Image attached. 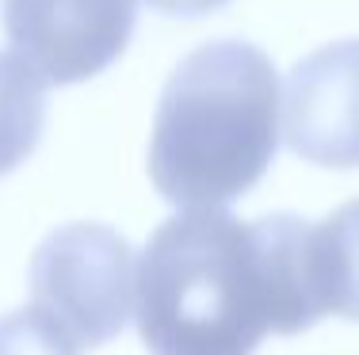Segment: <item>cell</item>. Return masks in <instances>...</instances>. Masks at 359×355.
Wrapping results in <instances>:
<instances>
[{
  "label": "cell",
  "mask_w": 359,
  "mask_h": 355,
  "mask_svg": "<svg viewBox=\"0 0 359 355\" xmlns=\"http://www.w3.org/2000/svg\"><path fill=\"white\" fill-rule=\"evenodd\" d=\"M310 222L180 210L138 260L142 344L153 355H252L268 333L318 325L306 272Z\"/></svg>",
  "instance_id": "6da1fadb"
},
{
  "label": "cell",
  "mask_w": 359,
  "mask_h": 355,
  "mask_svg": "<svg viewBox=\"0 0 359 355\" xmlns=\"http://www.w3.org/2000/svg\"><path fill=\"white\" fill-rule=\"evenodd\" d=\"M283 130V88L252 42L191 50L157 99L149 180L180 210H222L268 172Z\"/></svg>",
  "instance_id": "7a4b0ae2"
},
{
  "label": "cell",
  "mask_w": 359,
  "mask_h": 355,
  "mask_svg": "<svg viewBox=\"0 0 359 355\" xmlns=\"http://www.w3.org/2000/svg\"><path fill=\"white\" fill-rule=\"evenodd\" d=\"M31 306L76 348H104L126 328L138 302V260L126 237L100 222H73L31 256Z\"/></svg>",
  "instance_id": "3957f363"
},
{
  "label": "cell",
  "mask_w": 359,
  "mask_h": 355,
  "mask_svg": "<svg viewBox=\"0 0 359 355\" xmlns=\"http://www.w3.org/2000/svg\"><path fill=\"white\" fill-rule=\"evenodd\" d=\"M4 35L46 84H81L126 50L138 0H0Z\"/></svg>",
  "instance_id": "277c9868"
},
{
  "label": "cell",
  "mask_w": 359,
  "mask_h": 355,
  "mask_svg": "<svg viewBox=\"0 0 359 355\" xmlns=\"http://www.w3.org/2000/svg\"><path fill=\"white\" fill-rule=\"evenodd\" d=\"M283 138L321 168H359V39L313 50L290 69Z\"/></svg>",
  "instance_id": "5b68a950"
},
{
  "label": "cell",
  "mask_w": 359,
  "mask_h": 355,
  "mask_svg": "<svg viewBox=\"0 0 359 355\" xmlns=\"http://www.w3.org/2000/svg\"><path fill=\"white\" fill-rule=\"evenodd\" d=\"M306 272L318 317L359 321V199L306 233Z\"/></svg>",
  "instance_id": "8992f818"
},
{
  "label": "cell",
  "mask_w": 359,
  "mask_h": 355,
  "mask_svg": "<svg viewBox=\"0 0 359 355\" xmlns=\"http://www.w3.org/2000/svg\"><path fill=\"white\" fill-rule=\"evenodd\" d=\"M46 126V81L23 57L0 54V176L35 153Z\"/></svg>",
  "instance_id": "52a82bcc"
},
{
  "label": "cell",
  "mask_w": 359,
  "mask_h": 355,
  "mask_svg": "<svg viewBox=\"0 0 359 355\" xmlns=\"http://www.w3.org/2000/svg\"><path fill=\"white\" fill-rule=\"evenodd\" d=\"M0 355H81V348L42 309L27 306L0 317Z\"/></svg>",
  "instance_id": "ba28073f"
},
{
  "label": "cell",
  "mask_w": 359,
  "mask_h": 355,
  "mask_svg": "<svg viewBox=\"0 0 359 355\" xmlns=\"http://www.w3.org/2000/svg\"><path fill=\"white\" fill-rule=\"evenodd\" d=\"M157 12H168V15H207L215 8L229 4V0H149Z\"/></svg>",
  "instance_id": "9c48e42d"
}]
</instances>
